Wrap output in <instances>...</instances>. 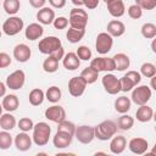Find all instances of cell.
Instances as JSON below:
<instances>
[{
  "label": "cell",
  "mask_w": 156,
  "mask_h": 156,
  "mask_svg": "<svg viewBox=\"0 0 156 156\" xmlns=\"http://www.w3.org/2000/svg\"><path fill=\"white\" fill-rule=\"evenodd\" d=\"M141 35L146 39H154L156 37V26L151 22H147V23H144L141 26Z\"/></svg>",
  "instance_id": "d590c367"
},
{
  "label": "cell",
  "mask_w": 156,
  "mask_h": 156,
  "mask_svg": "<svg viewBox=\"0 0 156 156\" xmlns=\"http://www.w3.org/2000/svg\"><path fill=\"white\" fill-rule=\"evenodd\" d=\"M124 76H127L132 82H133V84L136 87L139 83H140V80H141V74L139 73V72H136V71H128Z\"/></svg>",
  "instance_id": "bcb514c9"
},
{
  "label": "cell",
  "mask_w": 156,
  "mask_h": 156,
  "mask_svg": "<svg viewBox=\"0 0 156 156\" xmlns=\"http://www.w3.org/2000/svg\"><path fill=\"white\" fill-rule=\"evenodd\" d=\"M128 149L135 155H143L149 149V143L144 138H133L128 143Z\"/></svg>",
  "instance_id": "9a60e30c"
},
{
  "label": "cell",
  "mask_w": 156,
  "mask_h": 156,
  "mask_svg": "<svg viewBox=\"0 0 156 156\" xmlns=\"http://www.w3.org/2000/svg\"><path fill=\"white\" fill-rule=\"evenodd\" d=\"M76 139L82 143V144H90L94 138H95V134H94V127L91 126H78L76 127V130H74V135Z\"/></svg>",
  "instance_id": "30bf717a"
},
{
  "label": "cell",
  "mask_w": 156,
  "mask_h": 156,
  "mask_svg": "<svg viewBox=\"0 0 156 156\" xmlns=\"http://www.w3.org/2000/svg\"><path fill=\"white\" fill-rule=\"evenodd\" d=\"M119 85H121V91H130L135 85L133 84V82L127 77V76H123L119 78Z\"/></svg>",
  "instance_id": "7bdbcfd3"
},
{
  "label": "cell",
  "mask_w": 156,
  "mask_h": 156,
  "mask_svg": "<svg viewBox=\"0 0 156 156\" xmlns=\"http://www.w3.org/2000/svg\"><path fill=\"white\" fill-rule=\"evenodd\" d=\"M90 67L96 69L99 73L100 72H112L116 69V63H115L113 57L99 56L90 61Z\"/></svg>",
  "instance_id": "ba28073f"
},
{
  "label": "cell",
  "mask_w": 156,
  "mask_h": 156,
  "mask_svg": "<svg viewBox=\"0 0 156 156\" xmlns=\"http://www.w3.org/2000/svg\"><path fill=\"white\" fill-rule=\"evenodd\" d=\"M62 65L67 71H76L80 66V60L76 52H67L62 58Z\"/></svg>",
  "instance_id": "603a6c76"
},
{
  "label": "cell",
  "mask_w": 156,
  "mask_h": 156,
  "mask_svg": "<svg viewBox=\"0 0 156 156\" xmlns=\"http://www.w3.org/2000/svg\"><path fill=\"white\" fill-rule=\"evenodd\" d=\"M24 27V23H23V20L18 16H10L7 20H5V22L2 23V27L1 29L4 30V33L6 35H16L18 34Z\"/></svg>",
  "instance_id": "5b68a950"
},
{
  "label": "cell",
  "mask_w": 156,
  "mask_h": 156,
  "mask_svg": "<svg viewBox=\"0 0 156 156\" xmlns=\"http://www.w3.org/2000/svg\"><path fill=\"white\" fill-rule=\"evenodd\" d=\"M128 16L133 20H139L143 16V10L136 4H133L128 7Z\"/></svg>",
  "instance_id": "b9f144b4"
},
{
  "label": "cell",
  "mask_w": 156,
  "mask_h": 156,
  "mask_svg": "<svg viewBox=\"0 0 156 156\" xmlns=\"http://www.w3.org/2000/svg\"><path fill=\"white\" fill-rule=\"evenodd\" d=\"M57 124H58V126H57V130H60V132H66V133H68V134H71V135H74L76 126H74L73 122L67 121V119H63V121H61V122L57 123Z\"/></svg>",
  "instance_id": "f35d334b"
},
{
  "label": "cell",
  "mask_w": 156,
  "mask_h": 156,
  "mask_svg": "<svg viewBox=\"0 0 156 156\" xmlns=\"http://www.w3.org/2000/svg\"><path fill=\"white\" fill-rule=\"evenodd\" d=\"M113 45V38L107 32H101L98 34L95 40V49L100 55H106L111 51Z\"/></svg>",
  "instance_id": "52a82bcc"
},
{
  "label": "cell",
  "mask_w": 156,
  "mask_h": 156,
  "mask_svg": "<svg viewBox=\"0 0 156 156\" xmlns=\"http://www.w3.org/2000/svg\"><path fill=\"white\" fill-rule=\"evenodd\" d=\"M71 1H72V4H73L74 6H77V7H79V6H82V5H83L82 0H71Z\"/></svg>",
  "instance_id": "db71d44e"
},
{
  "label": "cell",
  "mask_w": 156,
  "mask_h": 156,
  "mask_svg": "<svg viewBox=\"0 0 156 156\" xmlns=\"http://www.w3.org/2000/svg\"><path fill=\"white\" fill-rule=\"evenodd\" d=\"M117 129L118 128L116 122L111 119H106L94 127V134H95V138H98L99 140L106 141V140H110L117 133Z\"/></svg>",
  "instance_id": "6da1fadb"
},
{
  "label": "cell",
  "mask_w": 156,
  "mask_h": 156,
  "mask_svg": "<svg viewBox=\"0 0 156 156\" xmlns=\"http://www.w3.org/2000/svg\"><path fill=\"white\" fill-rule=\"evenodd\" d=\"M80 77L85 80L87 84H93L98 80L99 78V72L96 69H94L93 67H85L82 72H80Z\"/></svg>",
  "instance_id": "4dcf8cb0"
},
{
  "label": "cell",
  "mask_w": 156,
  "mask_h": 156,
  "mask_svg": "<svg viewBox=\"0 0 156 156\" xmlns=\"http://www.w3.org/2000/svg\"><path fill=\"white\" fill-rule=\"evenodd\" d=\"M13 143H15V146L18 151L24 152L32 147L33 140H32V136H29V134L27 132H21L15 136Z\"/></svg>",
  "instance_id": "5bb4252c"
},
{
  "label": "cell",
  "mask_w": 156,
  "mask_h": 156,
  "mask_svg": "<svg viewBox=\"0 0 156 156\" xmlns=\"http://www.w3.org/2000/svg\"><path fill=\"white\" fill-rule=\"evenodd\" d=\"M107 1H108V0H104V2H107Z\"/></svg>",
  "instance_id": "91938a15"
},
{
  "label": "cell",
  "mask_w": 156,
  "mask_h": 156,
  "mask_svg": "<svg viewBox=\"0 0 156 156\" xmlns=\"http://www.w3.org/2000/svg\"><path fill=\"white\" fill-rule=\"evenodd\" d=\"M17 126H18V128H20L21 132H29V130L33 129L34 122H33V119L29 118V117H23V118H21V119L18 121Z\"/></svg>",
  "instance_id": "60d3db41"
},
{
  "label": "cell",
  "mask_w": 156,
  "mask_h": 156,
  "mask_svg": "<svg viewBox=\"0 0 156 156\" xmlns=\"http://www.w3.org/2000/svg\"><path fill=\"white\" fill-rule=\"evenodd\" d=\"M50 55H52L55 58H57L58 61L60 60H62L63 58V56H65V50H63V48L61 46V48H58L57 50H55L52 54H50Z\"/></svg>",
  "instance_id": "816d5d0a"
},
{
  "label": "cell",
  "mask_w": 156,
  "mask_h": 156,
  "mask_svg": "<svg viewBox=\"0 0 156 156\" xmlns=\"http://www.w3.org/2000/svg\"><path fill=\"white\" fill-rule=\"evenodd\" d=\"M135 117L139 122L141 123H146V122H150L154 117V110L152 107H150L147 104L145 105H140L135 112Z\"/></svg>",
  "instance_id": "cb8c5ba5"
},
{
  "label": "cell",
  "mask_w": 156,
  "mask_h": 156,
  "mask_svg": "<svg viewBox=\"0 0 156 156\" xmlns=\"http://www.w3.org/2000/svg\"><path fill=\"white\" fill-rule=\"evenodd\" d=\"M48 0H29V4H30V6L32 7H34V9H41V7H44V5H45V2H46Z\"/></svg>",
  "instance_id": "f907efd6"
},
{
  "label": "cell",
  "mask_w": 156,
  "mask_h": 156,
  "mask_svg": "<svg viewBox=\"0 0 156 156\" xmlns=\"http://www.w3.org/2000/svg\"><path fill=\"white\" fill-rule=\"evenodd\" d=\"M99 1H100V0H82L83 5H84L88 10H94V9H96L98 5H99Z\"/></svg>",
  "instance_id": "c3c4849f"
},
{
  "label": "cell",
  "mask_w": 156,
  "mask_h": 156,
  "mask_svg": "<svg viewBox=\"0 0 156 156\" xmlns=\"http://www.w3.org/2000/svg\"><path fill=\"white\" fill-rule=\"evenodd\" d=\"M72 138H73V135H71V134H68L66 132L57 130L56 134L52 138V144H54V146L56 149H66V147H68L71 145Z\"/></svg>",
  "instance_id": "e0dca14e"
},
{
  "label": "cell",
  "mask_w": 156,
  "mask_h": 156,
  "mask_svg": "<svg viewBox=\"0 0 156 156\" xmlns=\"http://www.w3.org/2000/svg\"><path fill=\"white\" fill-rule=\"evenodd\" d=\"M101 83H102V87L104 89L111 94V95H116L121 91V85H119V79L112 74V73H107L102 77L101 79Z\"/></svg>",
  "instance_id": "8fae6325"
},
{
  "label": "cell",
  "mask_w": 156,
  "mask_h": 156,
  "mask_svg": "<svg viewBox=\"0 0 156 156\" xmlns=\"http://www.w3.org/2000/svg\"><path fill=\"white\" fill-rule=\"evenodd\" d=\"M6 89H7L6 84L2 83V82H0V98H2V96L6 95Z\"/></svg>",
  "instance_id": "f5cc1de1"
},
{
  "label": "cell",
  "mask_w": 156,
  "mask_h": 156,
  "mask_svg": "<svg viewBox=\"0 0 156 156\" xmlns=\"http://www.w3.org/2000/svg\"><path fill=\"white\" fill-rule=\"evenodd\" d=\"M45 118L54 122V123H60L61 121L66 119V111L62 106L60 105H52L50 107H48L44 112Z\"/></svg>",
  "instance_id": "4fadbf2b"
},
{
  "label": "cell",
  "mask_w": 156,
  "mask_h": 156,
  "mask_svg": "<svg viewBox=\"0 0 156 156\" xmlns=\"http://www.w3.org/2000/svg\"><path fill=\"white\" fill-rule=\"evenodd\" d=\"M85 35V29H77V28H69L66 33V38L69 43L76 44L78 41H80Z\"/></svg>",
  "instance_id": "f546056e"
},
{
  "label": "cell",
  "mask_w": 156,
  "mask_h": 156,
  "mask_svg": "<svg viewBox=\"0 0 156 156\" xmlns=\"http://www.w3.org/2000/svg\"><path fill=\"white\" fill-rule=\"evenodd\" d=\"M110 151L115 155H119L122 154L126 147H127V139L126 136L123 135H113L111 139H110Z\"/></svg>",
  "instance_id": "d6986e66"
},
{
  "label": "cell",
  "mask_w": 156,
  "mask_h": 156,
  "mask_svg": "<svg viewBox=\"0 0 156 156\" xmlns=\"http://www.w3.org/2000/svg\"><path fill=\"white\" fill-rule=\"evenodd\" d=\"M130 105H132V101L127 96H119L115 100V110L121 115L127 113L130 110Z\"/></svg>",
  "instance_id": "f1b7e54d"
},
{
  "label": "cell",
  "mask_w": 156,
  "mask_h": 156,
  "mask_svg": "<svg viewBox=\"0 0 156 156\" xmlns=\"http://www.w3.org/2000/svg\"><path fill=\"white\" fill-rule=\"evenodd\" d=\"M88 18H89V16L85 10H82L80 7H74L69 12L68 23L72 28L85 29V27L88 24Z\"/></svg>",
  "instance_id": "3957f363"
},
{
  "label": "cell",
  "mask_w": 156,
  "mask_h": 156,
  "mask_svg": "<svg viewBox=\"0 0 156 156\" xmlns=\"http://www.w3.org/2000/svg\"><path fill=\"white\" fill-rule=\"evenodd\" d=\"M61 96H62V91L56 85H52V87H49L48 90L45 91V99L52 104H56L61 100Z\"/></svg>",
  "instance_id": "1f68e13d"
},
{
  "label": "cell",
  "mask_w": 156,
  "mask_h": 156,
  "mask_svg": "<svg viewBox=\"0 0 156 156\" xmlns=\"http://www.w3.org/2000/svg\"><path fill=\"white\" fill-rule=\"evenodd\" d=\"M11 65V57L6 52H0V68H6Z\"/></svg>",
  "instance_id": "7dc6e473"
},
{
  "label": "cell",
  "mask_w": 156,
  "mask_h": 156,
  "mask_svg": "<svg viewBox=\"0 0 156 156\" xmlns=\"http://www.w3.org/2000/svg\"><path fill=\"white\" fill-rule=\"evenodd\" d=\"M1 105H2V108L6 112H13V111H16L18 108L20 100H18V98L15 94H9V95H5L4 96Z\"/></svg>",
  "instance_id": "d4e9b609"
},
{
  "label": "cell",
  "mask_w": 156,
  "mask_h": 156,
  "mask_svg": "<svg viewBox=\"0 0 156 156\" xmlns=\"http://www.w3.org/2000/svg\"><path fill=\"white\" fill-rule=\"evenodd\" d=\"M37 20L40 24H44V26H49V24H52L54 20H55V11L51 9V7H41L38 10L37 12Z\"/></svg>",
  "instance_id": "ac0fdd59"
},
{
  "label": "cell",
  "mask_w": 156,
  "mask_h": 156,
  "mask_svg": "<svg viewBox=\"0 0 156 156\" xmlns=\"http://www.w3.org/2000/svg\"><path fill=\"white\" fill-rule=\"evenodd\" d=\"M32 56V50L27 44H17L13 48V58H16V61L18 62H27Z\"/></svg>",
  "instance_id": "2e32d148"
},
{
  "label": "cell",
  "mask_w": 156,
  "mask_h": 156,
  "mask_svg": "<svg viewBox=\"0 0 156 156\" xmlns=\"http://www.w3.org/2000/svg\"><path fill=\"white\" fill-rule=\"evenodd\" d=\"M16 124H17L16 118L13 115H11V112H6L0 116V128L1 129L10 132L16 127Z\"/></svg>",
  "instance_id": "484cf974"
},
{
  "label": "cell",
  "mask_w": 156,
  "mask_h": 156,
  "mask_svg": "<svg viewBox=\"0 0 156 156\" xmlns=\"http://www.w3.org/2000/svg\"><path fill=\"white\" fill-rule=\"evenodd\" d=\"M76 54H77V56L79 57L80 61H88V60L91 58V50H90L87 45H80V46H78Z\"/></svg>",
  "instance_id": "ab89813d"
},
{
  "label": "cell",
  "mask_w": 156,
  "mask_h": 156,
  "mask_svg": "<svg viewBox=\"0 0 156 156\" xmlns=\"http://www.w3.org/2000/svg\"><path fill=\"white\" fill-rule=\"evenodd\" d=\"M33 135L32 140L38 146H45L49 143L50 135H51V128L45 122H38L33 127Z\"/></svg>",
  "instance_id": "7a4b0ae2"
},
{
  "label": "cell",
  "mask_w": 156,
  "mask_h": 156,
  "mask_svg": "<svg viewBox=\"0 0 156 156\" xmlns=\"http://www.w3.org/2000/svg\"><path fill=\"white\" fill-rule=\"evenodd\" d=\"M43 69L46 73H54L58 69V60L55 58L52 55H48V57L43 62Z\"/></svg>",
  "instance_id": "836d02e7"
},
{
  "label": "cell",
  "mask_w": 156,
  "mask_h": 156,
  "mask_svg": "<svg viewBox=\"0 0 156 156\" xmlns=\"http://www.w3.org/2000/svg\"><path fill=\"white\" fill-rule=\"evenodd\" d=\"M44 33V28L40 23H30L27 26V28L24 29V37L28 40H37L39 38L43 37Z\"/></svg>",
  "instance_id": "44dd1931"
},
{
  "label": "cell",
  "mask_w": 156,
  "mask_h": 156,
  "mask_svg": "<svg viewBox=\"0 0 156 156\" xmlns=\"http://www.w3.org/2000/svg\"><path fill=\"white\" fill-rule=\"evenodd\" d=\"M107 6V11L112 17H122L126 12V7H124V2L123 0H108L107 2H105Z\"/></svg>",
  "instance_id": "ffe728a7"
},
{
  "label": "cell",
  "mask_w": 156,
  "mask_h": 156,
  "mask_svg": "<svg viewBox=\"0 0 156 156\" xmlns=\"http://www.w3.org/2000/svg\"><path fill=\"white\" fill-rule=\"evenodd\" d=\"M2 7L7 15L13 16L18 12V10L21 7V2H20V0H4Z\"/></svg>",
  "instance_id": "e575fe53"
},
{
  "label": "cell",
  "mask_w": 156,
  "mask_h": 156,
  "mask_svg": "<svg viewBox=\"0 0 156 156\" xmlns=\"http://www.w3.org/2000/svg\"><path fill=\"white\" fill-rule=\"evenodd\" d=\"M151 95H152V91H151L150 87H147V85H136V88L134 87V89H132L130 101H133L138 106L145 105L151 99Z\"/></svg>",
  "instance_id": "277c9868"
},
{
  "label": "cell",
  "mask_w": 156,
  "mask_h": 156,
  "mask_svg": "<svg viewBox=\"0 0 156 156\" xmlns=\"http://www.w3.org/2000/svg\"><path fill=\"white\" fill-rule=\"evenodd\" d=\"M151 88H152V89H156V88H155V76L151 77Z\"/></svg>",
  "instance_id": "11a10c76"
},
{
  "label": "cell",
  "mask_w": 156,
  "mask_h": 156,
  "mask_svg": "<svg viewBox=\"0 0 156 156\" xmlns=\"http://www.w3.org/2000/svg\"><path fill=\"white\" fill-rule=\"evenodd\" d=\"M151 48H152V51H154V52H156V49H155V40L152 41V44H151Z\"/></svg>",
  "instance_id": "9f6ffc18"
},
{
  "label": "cell",
  "mask_w": 156,
  "mask_h": 156,
  "mask_svg": "<svg viewBox=\"0 0 156 156\" xmlns=\"http://www.w3.org/2000/svg\"><path fill=\"white\" fill-rule=\"evenodd\" d=\"M141 76L146 77V78H151L154 76H156V66L151 62H144L140 66V72Z\"/></svg>",
  "instance_id": "74e56055"
},
{
  "label": "cell",
  "mask_w": 156,
  "mask_h": 156,
  "mask_svg": "<svg viewBox=\"0 0 156 156\" xmlns=\"http://www.w3.org/2000/svg\"><path fill=\"white\" fill-rule=\"evenodd\" d=\"M113 60H115V63H116V69L122 72V71H126L127 68H129L130 66V58L128 55L123 54V52H118L113 56Z\"/></svg>",
  "instance_id": "4316f807"
},
{
  "label": "cell",
  "mask_w": 156,
  "mask_h": 156,
  "mask_svg": "<svg viewBox=\"0 0 156 156\" xmlns=\"http://www.w3.org/2000/svg\"><path fill=\"white\" fill-rule=\"evenodd\" d=\"M49 4L54 9H62L66 5V0H49Z\"/></svg>",
  "instance_id": "681fc988"
},
{
  "label": "cell",
  "mask_w": 156,
  "mask_h": 156,
  "mask_svg": "<svg viewBox=\"0 0 156 156\" xmlns=\"http://www.w3.org/2000/svg\"><path fill=\"white\" fill-rule=\"evenodd\" d=\"M61 46H62L61 40L57 37H55V35L45 37V38L40 39L39 44H38L39 51L41 54H44V55H50V54H52L55 50H57Z\"/></svg>",
  "instance_id": "8992f818"
},
{
  "label": "cell",
  "mask_w": 156,
  "mask_h": 156,
  "mask_svg": "<svg viewBox=\"0 0 156 156\" xmlns=\"http://www.w3.org/2000/svg\"><path fill=\"white\" fill-rule=\"evenodd\" d=\"M106 29H107V33L113 38V37H122L123 34H124V32H126V26H124V23L122 22V21H119V20H112V21H110L108 23H107V27H106Z\"/></svg>",
  "instance_id": "7402d4cb"
},
{
  "label": "cell",
  "mask_w": 156,
  "mask_h": 156,
  "mask_svg": "<svg viewBox=\"0 0 156 156\" xmlns=\"http://www.w3.org/2000/svg\"><path fill=\"white\" fill-rule=\"evenodd\" d=\"M117 128L121 130H129L134 126V118L127 113H122L121 117L117 119Z\"/></svg>",
  "instance_id": "d6a6232c"
},
{
  "label": "cell",
  "mask_w": 156,
  "mask_h": 156,
  "mask_svg": "<svg viewBox=\"0 0 156 156\" xmlns=\"http://www.w3.org/2000/svg\"><path fill=\"white\" fill-rule=\"evenodd\" d=\"M12 143H13V139H12V135L10 134V132L2 129L0 132V149L7 150V149H10Z\"/></svg>",
  "instance_id": "8d00e7d4"
},
{
  "label": "cell",
  "mask_w": 156,
  "mask_h": 156,
  "mask_svg": "<svg viewBox=\"0 0 156 156\" xmlns=\"http://www.w3.org/2000/svg\"><path fill=\"white\" fill-rule=\"evenodd\" d=\"M52 24H54V27H55L56 29H58V30H60V29H65V28H67V26H68V18H66V17H63V16L55 17Z\"/></svg>",
  "instance_id": "f6af8a7d"
},
{
  "label": "cell",
  "mask_w": 156,
  "mask_h": 156,
  "mask_svg": "<svg viewBox=\"0 0 156 156\" xmlns=\"http://www.w3.org/2000/svg\"><path fill=\"white\" fill-rule=\"evenodd\" d=\"M26 82V74L22 69H16L10 73L6 78V87L11 90H20L23 88Z\"/></svg>",
  "instance_id": "9c48e42d"
},
{
  "label": "cell",
  "mask_w": 156,
  "mask_h": 156,
  "mask_svg": "<svg viewBox=\"0 0 156 156\" xmlns=\"http://www.w3.org/2000/svg\"><path fill=\"white\" fill-rule=\"evenodd\" d=\"M0 39H1V29H0Z\"/></svg>",
  "instance_id": "680465c9"
},
{
  "label": "cell",
  "mask_w": 156,
  "mask_h": 156,
  "mask_svg": "<svg viewBox=\"0 0 156 156\" xmlns=\"http://www.w3.org/2000/svg\"><path fill=\"white\" fill-rule=\"evenodd\" d=\"M1 115H2V105L0 104V116H1Z\"/></svg>",
  "instance_id": "6f0895ef"
},
{
  "label": "cell",
  "mask_w": 156,
  "mask_h": 156,
  "mask_svg": "<svg viewBox=\"0 0 156 156\" xmlns=\"http://www.w3.org/2000/svg\"><path fill=\"white\" fill-rule=\"evenodd\" d=\"M87 83L85 80L78 76V77H72L69 80H68V91L72 96L74 98H79L84 94L85 91V88H87Z\"/></svg>",
  "instance_id": "7c38bea8"
},
{
  "label": "cell",
  "mask_w": 156,
  "mask_h": 156,
  "mask_svg": "<svg viewBox=\"0 0 156 156\" xmlns=\"http://www.w3.org/2000/svg\"><path fill=\"white\" fill-rule=\"evenodd\" d=\"M135 4L141 10H154L156 7V0H135Z\"/></svg>",
  "instance_id": "ee69618b"
},
{
  "label": "cell",
  "mask_w": 156,
  "mask_h": 156,
  "mask_svg": "<svg viewBox=\"0 0 156 156\" xmlns=\"http://www.w3.org/2000/svg\"><path fill=\"white\" fill-rule=\"evenodd\" d=\"M45 99V93L40 89V88H34L30 90L29 95H28V100H29V104L32 106H39L43 104Z\"/></svg>",
  "instance_id": "83f0119b"
}]
</instances>
